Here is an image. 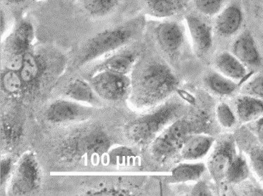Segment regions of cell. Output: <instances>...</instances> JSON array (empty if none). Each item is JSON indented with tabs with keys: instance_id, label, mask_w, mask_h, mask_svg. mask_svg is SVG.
Listing matches in <instances>:
<instances>
[{
	"instance_id": "9a60e30c",
	"label": "cell",
	"mask_w": 263,
	"mask_h": 196,
	"mask_svg": "<svg viewBox=\"0 0 263 196\" xmlns=\"http://www.w3.org/2000/svg\"><path fill=\"white\" fill-rule=\"evenodd\" d=\"M243 22V12L236 4L224 7L215 19V28L219 35L224 37L235 35L241 28Z\"/></svg>"
},
{
	"instance_id": "8992f818",
	"label": "cell",
	"mask_w": 263,
	"mask_h": 196,
	"mask_svg": "<svg viewBox=\"0 0 263 196\" xmlns=\"http://www.w3.org/2000/svg\"><path fill=\"white\" fill-rule=\"evenodd\" d=\"M193 123L188 119H177L163 129L150 144V152L154 159L164 162L172 158L186 139L192 134Z\"/></svg>"
},
{
	"instance_id": "5b68a950",
	"label": "cell",
	"mask_w": 263,
	"mask_h": 196,
	"mask_svg": "<svg viewBox=\"0 0 263 196\" xmlns=\"http://www.w3.org/2000/svg\"><path fill=\"white\" fill-rule=\"evenodd\" d=\"M42 170L35 154L26 152L17 162L7 193L9 195H27L37 192L42 184Z\"/></svg>"
},
{
	"instance_id": "6da1fadb",
	"label": "cell",
	"mask_w": 263,
	"mask_h": 196,
	"mask_svg": "<svg viewBox=\"0 0 263 196\" xmlns=\"http://www.w3.org/2000/svg\"><path fill=\"white\" fill-rule=\"evenodd\" d=\"M178 85L168 66L152 61L142 66L132 80L129 103L137 110L152 109L177 91Z\"/></svg>"
},
{
	"instance_id": "8d00e7d4",
	"label": "cell",
	"mask_w": 263,
	"mask_h": 196,
	"mask_svg": "<svg viewBox=\"0 0 263 196\" xmlns=\"http://www.w3.org/2000/svg\"><path fill=\"white\" fill-rule=\"evenodd\" d=\"M6 22L5 16L3 14V11H1V34L3 35L4 30H5Z\"/></svg>"
},
{
	"instance_id": "1f68e13d",
	"label": "cell",
	"mask_w": 263,
	"mask_h": 196,
	"mask_svg": "<svg viewBox=\"0 0 263 196\" xmlns=\"http://www.w3.org/2000/svg\"><path fill=\"white\" fill-rule=\"evenodd\" d=\"M87 195H106V196H113V195H126L127 193L126 192L121 191V190L115 189V188H102V189L95 190L92 191H88L87 193Z\"/></svg>"
},
{
	"instance_id": "9c48e42d",
	"label": "cell",
	"mask_w": 263,
	"mask_h": 196,
	"mask_svg": "<svg viewBox=\"0 0 263 196\" xmlns=\"http://www.w3.org/2000/svg\"><path fill=\"white\" fill-rule=\"evenodd\" d=\"M236 155L235 143L230 137L223 139L216 144L207 163V169L215 182L220 183L226 180Z\"/></svg>"
},
{
	"instance_id": "ffe728a7",
	"label": "cell",
	"mask_w": 263,
	"mask_h": 196,
	"mask_svg": "<svg viewBox=\"0 0 263 196\" xmlns=\"http://www.w3.org/2000/svg\"><path fill=\"white\" fill-rule=\"evenodd\" d=\"M66 96L69 100L89 106L100 105V97L97 95L90 83L81 79H76L68 85Z\"/></svg>"
},
{
	"instance_id": "e575fe53",
	"label": "cell",
	"mask_w": 263,
	"mask_h": 196,
	"mask_svg": "<svg viewBox=\"0 0 263 196\" xmlns=\"http://www.w3.org/2000/svg\"><path fill=\"white\" fill-rule=\"evenodd\" d=\"M101 5L104 13L114 8L118 3V0H100Z\"/></svg>"
},
{
	"instance_id": "8fae6325",
	"label": "cell",
	"mask_w": 263,
	"mask_h": 196,
	"mask_svg": "<svg viewBox=\"0 0 263 196\" xmlns=\"http://www.w3.org/2000/svg\"><path fill=\"white\" fill-rule=\"evenodd\" d=\"M24 120L17 111L10 110L3 114L1 120L2 151L14 150L22 140L24 134Z\"/></svg>"
},
{
	"instance_id": "ac0fdd59",
	"label": "cell",
	"mask_w": 263,
	"mask_h": 196,
	"mask_svg": "<svg viewBox=\"0 0 263 196\" xmlns=\"http://www.w3.org/2000/svg\"><path fill=\"white\" fill-rule=\"evenodd\" d=\"M215 65L219 73L232 81H241L247 75V68L232 53H220L215 58Z\"/></svg>"
},
{
	"instance_id": "836d02e7",
	"label": "cell",
	"mask_w": 263,
	"mask_h": 196,
	"mask_svg": "<svg viewBox=\"0 0 263 196\" xmlns=\"http://www.w3.org/2000/svg\"><path fill=\"white\" fill-rule=\"evenodd\" d=\"M192 195H199V196H208L211 195V191L209 190V188L208 187L206 184L204 182H199L197 184L192 191Z\"/></svg>"
},
{
	"instance_id": "d4e9b609",
	"label": "cell",
	"mask_w": 263,
	"mask_h": 196,
	"mask_svg": "<svg viewBox=\"0 0 263 196\" xmlns=\"http://www.w3.org/2000/svg\"><path fill=\"white\" fill-rule=\"evenodd\" d=\"M249 175L250 166L247 160L236 154L227 173L226 180L232 184H239L247 180Z\"/></svg>"
},
{
	"instance_id": "52a82bcc",
	"label": "cell",
	"mask_w": 263,
	"mask_h": 196,
	"mask_svg": "<svg viewBox=\"0 0 263 196\" xmlns=\"http://www.w3.org/2000/svg\"><path fill=\"white\" fill-rule=\"evenodd\" d=\"M90 84L97 95L108 102H119L129 96L132 88V80L127 75L97 72L91 77Z\"/></svg>"
},
{
	"instance_id": "83f0119b",
	"label": "cell",
	"mask_w": 263,
	"mask_h": 196,
	"mask_svg": "<svg viewBox=\"0 0 263 196\" xmlns=\"http://www.w3.org/2000/svg\"><path fill=\"white\" fill-rule=\"evenodd\" d=\"M216 116L219 123L226 128H231L235 125V115L230 106L226 103H221L217 106Z\"/></svg>"
},
{
	"instance_id": "30bf717a",
	"label": "cell",
	"mask_w": 263,
	"mask_h": 196,
	"mask_svg": "<svg viewBox=\"0 0 263 196\" xmlns=\"http://www.w3.org/2000/svg\"><path fill=\"white\" fill-rule=\"evenodd\" d=\"M232 51L247 68H258L262 64L260 49L250 31L243 32L238 36L232 45Z\"/></svg>"
},
{
	"instance_id": "cb8c5ba5",
	"label": "cell",
	"mask_w": 263,
	"mask_h": 196,
	"mask_svg": "<svg viewBox=\"0 0 263 196\" xmlns=\"http://www.w3.org/2000/svg\"><path fill=\"white\" fill-rule=\"evenodd\" d=\"M205 83L211 91L220 96H230L237 89L235 81L222 75L219 72L210 73L205 77Z\"/></svg>"
},
{
	"instance_id": "603a6c76",
	"label": "cell",
	"mask_w": 263,
	"mask_h": 196,
	"mask_svg": "<svg viewBox=\"0 0 263 196\" xmlns=\"http://www.w3.org/2000/svg\"><path fill=\"white\" fill-rule=\"evenodd\" d=\"M151 14L161 18H167L179 14L184 8L182 0H146Z\"/></svg>"
},
{
	"instance_id": "d590c367",
	"label": "cell",
	"mask_w": 263,
	"mask_h": 196,
	"mask_svg": "<svg viewBox=\"0 0 263 196\" xmlns=\"http://www.w3.org/2000/svg\"><path fill=\"white\" fill-rule=\"evenodd\" d=\"M177 92L180 95L183 100H185L186 102L190 103V104H194L196 102L195 99L194 98L193 96H192L190 94H189L187 91L182 90V89H177Z\"/></svg>"
},
{
	"instance_id": "4316f807",
	"label": "cell",
	"mask_w": 263,
	"mask_h": 196,
	"mask_svg": "<svg viewBox=\"0 0 263 196\" xmlns=\"http://www.w3.org/2000/svg\"><path fill=\"white\" fill-rule=\"evenodd\" d=\"M226 0H194L196 10L205 16H217L224 8Z\"/></svg>"
},
{
	"instance_id": "d6986e66",
	"label": "cell",
	"mask_w": 263,
	"mask_h": 196,
	"mask_svg": "<svg viewBox=\"0 0 263 196\" xmlns=\"http://www.w3.org/2000/svg\"><path fill=\"white\" fill-rule=\"evenodd\" d=\"M138 56L132 51L118 53L106 58L97 67V72L108 71L110 73L127 75L136 64Z\"/></svg>"
},
{
	"instance_id": "484cf974",
	"label": "cell",
	"mask_w": 263,
	"mask_h": 196,
	"mask_svg": "<svg viewBox=\"0 0 263 196\" xmlns=\"http://www.w3.org/2000/svg\"><path fill=\"white\" fill-rule=\"evenodd\" d=\"M2 89L7 94L17 95L24 90L22 80L18 72L6 70L2 73Z\"/></svg>"
},
{
	"instance_id": "7a4b0ae2",
	"label": "cell",
	"mask_w": 263,
	"mask_h": 196,
	"mask_svg": "<svg viewBox=\"0 0 263 196\" xmlns=\"http://www.w3.org/2000/svg\"><path fill=\"white\" fill-rule=\"evenodd\" d=\"M111 146V139L102 127H85L63 139L57 146L56 155L64 164H81L107 153Z\"/></svg>"
},
{
	"instance_id": "4dcf8cb0",
	"label": "cell",
	"mask_w": 263,
	"mask_h": 196,
	"mask_svg": "<svg viewBox=\"0 0 263 196\" xmlns=\"http://www.w3.org/2000/svg\"><path fill=\"white\" fill-rule=\"evenodd\" d=\"M13 162L11 158L5 157L1 159V186L5 185L7 181L10 180L12 174Z\"/></svg>"
},
{
	"instance_id": "7c38bea8",
	"label": "cell",
	"mask_w": 263,
	"mask_h": 196,
	"mask_svg": "<svg viewBox=\"0 0 263 196\" xmlns=\"http://www.w3.org/2000/svg\"><path fill=\"white\" fill-rule=\"evenodd\" d=\"M185 21L194 49L200 54H206L213 45L212 26L195 14L186 15Z\"/></svg>"
},
{
	"instance_id": "44dd1931",
	"label": "cell",
	"mask_w": 263,
	"mask_h": 196,
	"mask_svg": "<svg viewBox=\"0 0 263 196\" xmlns=\"http://www.w3.org/2000/svg\"><path fill=\"white\" fill-rule=\"evenodd\" d=\"M236 111L241 123L254 121L263 115V100L243 94L236 101Z\"/></svg>"
},
{
	"instance_id": "e0dca14e",
	"label": "cell",
	"mask_w": 263,
	"mask_h": 196,
	"mask_svg": "<svg viewBox=\"0 0 263 196\" xmlns=\"http://www.w3.org/2000/svg\"><path fill=\"white\" fill-rule=\"evenodd\" d=\"M214 143L215 139L209 135H190L181 148V156L186 161L203 159L209 153Z\"/></svg>"
},
{
	"instance_id": "d6a6232c",
	"label": "cell",
	"mask_w": 263,
	"mask_h": 196,
	"mask_svg": "<svg viewBox=\"0 0 263 196\" xmlns=\"http://www.w3.org/2000/svg\"><path fill=\"white\" fill-rule=\"evenodd\" d=\"M85 7L87 10L94 14H100L104 13L100 0H85Z\"/></svg>"
},
{
	"instance_id": "2e32d148",
	"label": "cell",
	"mask_w": 263,
	"mask_h": 196,
	"mask_svg": "<svg viewBox=\"0 0 263 196\" xmlns=\"http://www.w3.org/2000/svg\"><path fill=\"white\" fill-rule=\"evenodd\" d=\"M41 57L28 50L24 54L22 67L18 71L24 89L32 87L41 81L45 66Z\"/></svg>"
},
{
	"instance_id": "7402d4cb",
	"label": "cell",
	"mask_w": 263,
	"mask_h": 196,
	"mask_svg": "<svg viewBox=\"0 0 263 196\" xmlns=\"http://www.w3.org/2000/svg\"><path fill=\"white\" fill-rule=\"evenodd\" d=\"M206 168L203 163H183L173 168L171 178L174 183L195 182L203 176Z\"/></svg>"
},
{
	"instance_id": "f1b7e54d",
	"label": "cell",
	"mask_w": 263,
	"mask_h": 196,
	"mask_svg": "<svg viewBox=\"0 0 263 196\" xmlns=\"http://www.w3.org/2000/svg\"><path fill=\"white\" fill-rule=\"evenodd\" d=\"M241 93L263 100V73L250 80L242 88Z\"/></svg>"
},
{
	"instance_id": "3957f363",
	"label": "cell",
	"mask_w": 263,
	"mask_h": 196,
	"mask_svg": "<svg viewBox=\"0 0 263 196\" xmlns=\"http://www.w3.org/2000/svg\"><path fill=\"white\" fill-rule=\"evenodd\" d=\"M140 21L137 19L95 34L78 49L73 60L74 67H83L126 45L133 40L140 27Z\"/></svg>"
},
{
	"instance_id": "4fadbf2b",
	"label": "cell",
	"mask_w": 263,
	"mask_h": 196,
	"mask_svg": "<svg viewBox=\"0 0 263 196\" xmlns=\"http://www.w3.org/2000/svg\"><path fill=\"white\" fill-rule=\"evenodd\" d=\"M155 36L162 50L166 54H176L184 43V32L182 26L176 22L160 24L155 29Z\"/></svg>"
},
{
	"instance_id": "ba28073f",
	"label": "cell",
	"mask_w": 263,
	"mask_h": 196,
	"mask_svg": "<svg viewBox=\"0 0 263 196\" xmlns=\"http://www.w3.org/2000/svg\"><path fill=\"white\" fill-rule=\"evenodd\" d=\"M92 107L71 100L60 99L51 102L45 110V119L54 125L81 123L90 119Z\"/></svg>"
},
{
	"instance_id": "5bb4252c",
	"label": "cell",
	"mask_w": 263,
	"mask_h": 196,
	"mask_svg": "<svg viewBox=\"0 0 263 196\" xmlns=\"http://www.w3.org/2000/svg\"><path fill=\"white\" fill-rule=\"evenodd\" d=\"M35 37L32 25L27 21L19 23L14 32L5 43V52L7 58L12 56H24L28 50Z\"/></svg>"
},
{
	"instance_id": "74e56055",
	"label": "cell",
	"mask_w": 263,
	"mask_h": 196,
	"mask_svg": "<svg viewBox=\"0 0 263 196\" xmlns=\"http://www.w3.org/2000/svg\"><path fill=\"white\" fill-rule=\"evenodd\" d=\"M26 0H8L9 3L13 4H18L24 3Z\"/></svg>"
},
{
	"instance_id": "277c9868",
	"label": "cell",
	"mask_w": 263,
	"mask_h": 196,
	"mask_svg": "<svg viewBox=\"0 0 263 196\" xmlns=\"http://www.w3.org/2000/svg\"><path fill=\"white\" fill-rule=\"evenodd\" d=\"M182 110L178 102H165L127 123L124 129L125 136L137 146L149 145L163 129L178 119Z\"/></svg>"
},
{
	"instance_id": "f35d334b",
	"label": "cell",
	"mask_w": 263,
	"mask_h": 196,
	"mask_svg": "<svg viewBox=\"0 0 263 196\" xmlns=\"http://www.w3.org/2000/svg\"><path fill=\"white\" fill-rule=\"evenodd\" d=\"M261 142L263 143V132L261 133L260 136Z\"/></svg>"
},
{
	"instance_id": "f546056e",
	"label": "cell",
	"mask_w": 263,
	"mask_h": 196,
	"mask_svg": "<svg viewBox=\"0 0 263 196\" xmlns=\"http://www.w3.org/2000/svg\"><path fill=\"white\" fill-rule=\"evenodd\" d=\"M249 163L253 172L263 182V147L255 146L249 153Z\"/></svg>"
}]
</instances>
